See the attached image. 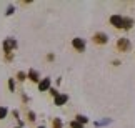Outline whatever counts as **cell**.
Instances as JSON below:
<instances>
[{"instance_id": "cell-1", "label": "cell", "mask_w": 135, "mask_h": 128, "mask_svg": "<svg viewBox=\"0 0 135 128\" xmlns=\"http://www.w3.org/2000/svg\"><path fill=\"white\" fill-rule=\"evenodd\" d=\"M117 48L118 52H128V50L132 48V43L128 38H118L117 40Z\"/></svg>"}, {"instance_id": "cell-2", "label": "cell", "mask_w": 135, "mask_h": 128, "mask_svg": "<svg viewBox=\"0 0 135 128\" xmlns=\"http://www.w3.org/2000/svg\"><path fill=\"white\" fill-rule=\"evenodd\" d=\"M72 47H74L77 52H84V50H85V40L79 38V37L74 38V40H72Z\"/></svg>"}, {"instance_id": "cell-3", "label": "cell", "mask_w": 135, "mask_h": 128, "mask_svg": "<svg viewBox=\"0 0 135 128\" xmlns=\"http://www.w3.org/2000/svg\"><path fill=\"white\" fill-rule=\"evenodd\" d=\"M17 47V40L15 38H5V42H3V52L5 53H10V50Z\"/></svg>"}, {"instance_id": "cell-4", "label": "cell", "mask_w": 135, "mask_h": 128, "mask_svg": "<svg viewBox=\"0 0 135 128\" xmlns=\"http://www.w3.org/2000/svg\"><path fill=\"white\" fill-rule=\"evenodd\" d=\"M110 23L115 28H123V17H122V15H112V17H110Z\"/></svg>"}, {"instance_id": "cell-5", "label": "cell", "mask_w": 135, "mask_h": 128, "mask_svg": "<svg viewBox=\"0 0 135 128\" xmlns=\"http://www.w3.org/2000/svg\"><path fill=\"white\" fill-rule=\"evenodd\" d=\"M93 42L98 43V45H103V43H107L108 42V37H107V33H103V32H97L95 35H93Z\"/></svg>"}, {"instance_id": "cell-6", "label": "cell", "mask_w": 135, "mask_h": 128, "mask_svg": "<svg viewBox=\"0 0 135 128\" xmlns=\"http://www.w3.org/2000/svg\"><path fill=\"white\" fill-rule=\"evenodd\" d=\"M38 90L40 91H45V90H50V78H44L38 81Z\"/></svg>"}, {"instance_id": "cell-7", "label": "cell", "mask_w": 135, "mask_h": 128, "mask_svg": "<svg viewBox=\"0 0 135 128\" xmlns=\"http://www.w3.org/2000/svg\"><path fill=\"white\" fill-rule=\"evenodd\" d=\"M67 101H69V96L67 95H59V96H55V105H65Z\"/></svg>"}, {"instance_id": "cell-8", "label": "cell", "mask_w": 135, "mask_h": 128, "mask_svg": "<svg viewBox=\"0 0 135 128\" xmlns=\"http://www.w3.org/2000/svg\"><path fill=\"white\" fill-rule=\"evenodd\" d=\"M28 78L32 80V81H38L40 78H38V71L37 70H30L28 71Z\"/></svg>"}, {"instance_id": "cell-9", "label": "cell", "mask_w": 135, "mask_h": 128, "mask_svg": "<svg viewBox=\"0 0 135 128\" xmlns=\"http://www.w3.org/2000/svg\"><path fill=\"white\" fill-rule=\"evenodd\" d=\"M132 25H133V20L132 18H128V17H123V28L128 30V28H132Z\"/></svg>"}, {"instance_id": "cell-10", "label": "cell", "mask_w": 135, "mask_h": 128, "mask_svg": "<svg viewBox=\"0 0 135 128\" xmlns=\"http://www.w3.org/2000/svg\"><path fill=\"white\" fill-rule=\"evenodd\" d=\"M75 118H77V121H79V123H82V125L89 123V118H87V116H84V115H77Z\"/></svg>"}, {"instance_id": "cell-11", "label": "cell", "mask_w": 135, "mask_h": 128, "mask_svg": "<svg viewBox=\"0 0 135 128\" xmlns=\"http://www.w3.org/2000/svg\"><path fill=\"white\" fill-rule=\"evenodd\" d=\"M7 113H8L7 106H0V120H3L5 116H7Z\"/></svg>"}, {"instance_id": "cell-12", "label": "cell", "mask_w": 135, "mask_h": 128, "mask_svg": "<svg viewBox=\"0 0 135 128\" xmlns=\"http://www.w3.org/2000/svg\"><path fill=\"white\" fill-rule=\"evenodd\" d=\"M52 126L54 128H62L64 125H62V120L60 118H54V123H52Z\"/></svg>"}, {"instance_id": "cell-13", "label": "cell", "mask_w": 135, "mask_h": 128, "mask_svg": "<svg viewBox=\"0 0 135 128\" xmlns=\"http://www.w3.org/2000/svg\"><path fill=\"white\" fill-rule=\"evenodd\" d=\"M70 128H84V125L79 123L77 120H74V121H70Z\"/></svg>"}, {"instance_id": "cell-14", "label": "cell", "mask_w": 135, "mask_h": 128, "mask_svg": "<svg viewBox=\"0 0 135 128\" xmlns=\"http://www.w3.org/2000/svg\"><path fill=\"white\" fill-rule=\"evenodd\" d=\"M25 76H27V75H25V73H23V71H18V75H17V78H18V81H23V80H25Z\"/></svg>"}, {"instance_id": "cell-15", "label": "cell", "mask_w": 135, "mask_h": 128, "mask_svg": "<svg viewBox=\"0 0 135 128\" xmlns=\"http://www.w3.org/2000/svg\"><path fill=\"white\" fill-rule=\"evenodd\" d=\"M8 88L12 90V91L15 90V81H13V80H10V81H8Z\"/></svg>"}, {"instance_id": "cell-16", "label": "cell", "mask_w": 135, "mask_h": 128, "mask_svg": "<svg viewBox=\"0 0 135 128\" xmlns=\"http://www.w3.org/2000/svg\"><path fill=\"white\" fill-rule=\"evenodd\" d=\"M12 13H13V7L10 5V7H8V10H7V15H12Z\"/></svg>"}, {"instance_id": "cell-17", "label": "cell", "mask_w": 135, "mask_h": 128, "mask_svg": "<svg viewBox=\"0 0 135 128\" xmlns=\"http://www.w3.org/2000/svg\"><path fill=\"white\" fill-rule=\"evenodd\" d=\"M28 118H30V120H32V121L35 120V113H33V111H30V113H28Z\"/></svg>"}, {"instance_id": "cell-18", "label": "cell", "mask_w": 135, "mask_h": 128, "mask_svg": "<svg viewBox=\"0 0 135 128\" xmlns=\"http://www.w3.org/2000/svg\"><path fill=\"white\" fill-rule=\"evenodd\" d=\"M38 128H45V126H38Z\"/></svg>"}, {"instance_id": "cell-19", "label": "cell", "mask_w": 135, "mask_h": 128, "mask_svg": "<svg viewBox=\"0 0 135 128\" xmlns=\"http://www.w3.org/2000/svg\"><path fill=\"white\" fill-rule=\"evenodd\" d=\"M15 128H20V126H15Z\"/></svg>"}]
</instances>
